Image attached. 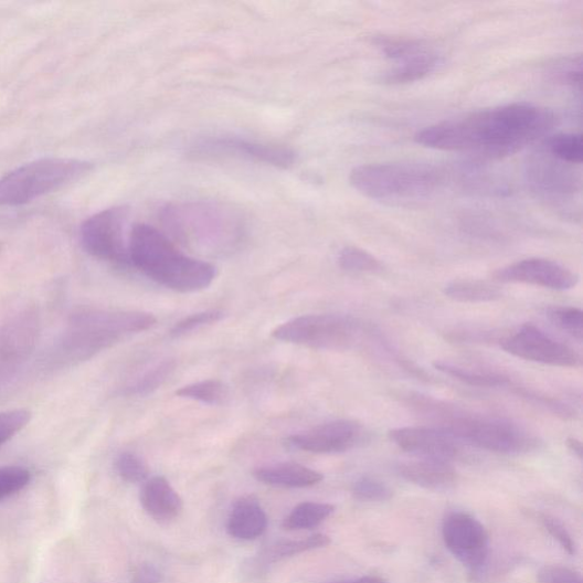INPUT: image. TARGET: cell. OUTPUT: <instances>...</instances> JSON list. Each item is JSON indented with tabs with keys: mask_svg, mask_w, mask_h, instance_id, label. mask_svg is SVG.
Instances as JSON below:
<instances>
[{
	"mask_svg": "<svg viewBox=\"0 0 583 583\" xmlns=\"http://www.w3.org/2000/svg\"><path fill=\"white\" fill-rule=\"evenodd\" d=\"M128 212L126 206H116L87 219L81 229V241L92 257L119 265L130 264L125 241Z\"/></svg>",
	"mask_w": 583,
	"mask_h": 583,
	"instance_id": "obj_9",
	"label": "cell"
},
{
	"mask_svg": "<svg viewBox=\"0 0 583 583\" xmlns=\"http://www.w3.org/2000/svg\"><path fill=\"white\" fill-rule=\"evenodd\" d=\"M362 435L359 424L351 421H335L292 435L287 444L303 452L331 455L354 448L361 442Z\"/></svg>",
	"mask_w": 583,
	"mask_h": 583,
	"instance_id": "obj_14",
	"label": "cell"
},
{
	"mask_svg": "<svg viewBox=\"0 0 583 583\" xmlns=\"http://www.w3.org/2000/svg\"><path fill=\"white\" fill-rule=\"evenodd\" d=\"M336 583H389L386 580L379 576H362L359 579L347 580Z\"/></svg>",
	"mask_w": 583,
	"mask_h": 583,
	"instance_id": "obj_40",
	"label": "cell"
},
{
	"mask_svg": "<svg viewBox=\"0 0 583 583\" xmlns=\"http://www.w3.org/2000/svg\"><path fill=\"white\" fill-rule=\"evenodd\" d=\"M161 216L171 234L182 242L232 236L243 230L235 211L211 203L168 205Z\"/></svg>",
	"mask_w": 583,
	"mask_h": 583,
	"instance_id": "obj_8",
	"label": "cell"
},
{
	"mask_svg": "<svg viewBox=\"0 0 583 583\" xmlns=\"http://www.w3.org/2000/svg\"><path fill=\"white\" fill-rule=\"evenodd\" d=\"M176 394L211 406L225 405L230 400L227 385L219 380H205L189 384L177 390Z\"/></svg>",
	"mask_w": 583,
	"mask_h": 583,
	"instance_id": "obj_26",
	"label": "cell"
},
{
	"mask_svg": "<svg viewBox=\"0 0 583 583\" xmlns=\"http://www.w3.org/2000/svg\"><path fill=\"white\" fill-rule=\"evenodd\" d=\"M443 537L448 551L463 565L479 571L489 558V536L485 527L471 516L453 512L443 524Z\"/></svg>",
	"mask_w": 583,
	"mask_h": 583,
	"instance_id": "obj_11",
	"label": "cell"
},
{
	"mask_svg": "<svg viewBox=\"0 0 583 583\" xmlns=\"http://www.w3.org/2000/svg\"><path fill=\"white\" fill-rule=\"evenodd\" d=\"M407 404L465 446L504 455L528 454L539 448L537 437L519 426L499 417L474 414L422 394H410Z\"/></svg>",
	"mask_w": 583,
	"mask_h": 583,
	"instance_id": "obj_2",
	"label": "cell"
},
{
	"mask_svg": "<svg viewBox=\"0 0 583 583\" xmlns=\"http://www.w3.org/2000/svg\"><path fill=\"white\" fill-rule=\"evenodd\" d=\"M442 59L433 51L424 47L422 51L395 62L394 67L386 71L380 82L388 85H406L422 81L441 65Z\"/></svg>",
	"mask_w": 583,
	"mask_h": 583,
	"instance_id": "obj_21",
	"label": "cell"
},
{
	"mask_svg": "<svg viewBox=\"0 0 583 583\" xmlns=\"http://www.w3.org/2000/svg\"><path fill=\"white\" fill-rule=\"evenodd\" d=\"M253 476L267 486L282 488H308L324 480L321 473L295 463L261 467L254 470Z\"/></svg>",
	"mask_w": 583,
	"mask_h": 583,
	"instance_id": "obj_20",
	"label": "cell"
},
{
	"mask_svg": "<svg viewBox=\"0 0 583 583\" xmlns=\"http://www.w3.org/2000/svg\"><path fill=\"white\" fill-rule=\"evenodd\" d=\"M338 262L343 271L350 273L377 274L383 269L381 262L372 253L357 246L341 250Z\"/></svg>",
	"mask_w": 583,
	"mask_h": 583,
	"instance_id": "obj_28",
	"label": "cell"
},
{
	"mask_svg": "<svg viewBox=\"0 0 583 583\" xmlns=\"http://www.w3.org/2000/svg\"><path fill=\"white\" fill-rule=\"evenodd\" d=\"M131 583H161V573L153 564L144 563L136 570Z\"/></svg>",
	"mask_w": 583,
	"mask_h": 583,
	"instance_id": "obj_39",
	"label": "cell"
},
{
	"mask_svg": "<svg viewBox=\"0 0 583 583\" xmlns=\"http://www.w3.org/2000/svg\"><path fill=\"white\" fill-rule=\"evenodd\" d=\"M267 527V516L257 498L245 496L235 501L227 521V532L232 538L255 540L266 532Z\"/></svg>",
	"mask_w": 583,
	"mask_h": 583,
	"instance_id": "obj_19",
	"label": "cell"
},
{
	"mask_svg": "<svg viewBox=\"0 0 583 583\" xmlns=\"http://www.w3.org/2000/svg\"><path fill=\"white\" fill-rule=\"evenodd\" d=\"M447 298L463 304H483L499 300L502 296L499 287L479 279H457L445 286Z\"/></svg>",
	"mask_w": 583,
	"mask_h": 583,
	"instance_id": "obj_22",
	"label": "cell"
},
{
	"mask_svg": "<svg viewBox=\"0 0 583 583\" xmlns=\"http://www.w3.org/2000/svg\"><path fill=\"white\" fill-rule=\"evenodd\" d=\"M130 265L156 283L180 294L208 288L216 278V268L189 257L157 229L139 224L128 241Z\"/></svg>",
	"mask_w": 583,
	"mask_h": 583,
	"instance_id": "obj_3",
	"label": "cell"
},
{
	"mask_svg": "<svg viewBox=\"0 0 583 583\" xmlns=\"http://www.w3.org/2000/svg\"><path fill=\"white\" fill-rule=\"evenodd\" d=\"M119 477L129 484H140L148 480L149 467L134 453H123L116 460Z\"/></svg>",
	"mask_w": 583,
	"mask_h": 583,
	"instance_id": "obj_33",
	"label": "cell"
},
{
	"mask_svg": "<svg viewBox=\"0 0 583 583\" xmlns=\"http://www.w3.org/2000/svg\"><path fill=\"white\" fill-rule=\"evenodd\" d=\"M547 152L554 159L580 166L583 161V141L581 134H559L547 140Z\"/></svg>",
	"mask_w": 583,
	"mask_h": 583,
	"instance_id": "obj_27",
	"label": "cell"
},
{
	"mask_svg": "<svg viewBox=\"0 0 583 583\" xmlns=\"http://www.w3.org/2000/svg\"><path fill=\"white\" fill-rule=\"evenodd\" d=\"M555 124L550 108L512 103L432 125L418 131L415 141L432 150L500 160L521 152Z\"/></svg>",
	"mask_w": 583,
	"mask_h": 583,
	"instance_id": "obj_1",
	"label": "cell"
},
{
	"mask_svg": "<svg viewBox=\"0 0 583 583\" xmlns=\"http://www.w3.org/2000/svg\"><path fill=\"white\" fill-rule=\"evenodd\" d=\"M352 494L361 501H386L392 498L393 491L378 479L362 477L353 484Z\"/></svg>",
	"mask_w": 583,
	"mask_h": 583,
	"instance_id": "obj_35",
	"label": "cell"
},
{
	"mask_svg": "<svg viewBox=\"0 0 583 583\" xmlns=\"http://www.w3.org/2000/svg\"><path fill=\"white\" fill-rule=\"evenodd\" d=\"M32 414L26 410H14L0 413V446H3L20 433L31 421Z\"/></svg>",
	"mask_w": 583,
	"mask_h": 583,
	"instance_id": "obj_36",
	"label": "cell"
},
{
	"mask_svg": "<svg viewBox=\"0 0 583 583\" xmlns=\"http://www.w3.org/2000/svg\"><path fill=\"white\" fill-rule=\"evenodd\" d=\"M157 318L142 311L89 310L72 318L65 346L78 358L112 347L124 338L149 331Z\"/></svg>",
	"mask_w": 583,
	"mask_h": 583,
	"instance_id": "obj_5",
	"label": "cell"
},
{
	"mask_svg": "<svg viewBox=\"0 0 583 583\" xmlns=\"http://www.w3.org/2000/svg\"><path fill=\"white\" fill-rule=\"evenodd\" d=\"M539 521L549 533L558 540L562 549L570 555L576 553L575 542L565 526L554 517L540 515Z\"/></svg>",
	"mask_w": 583,
	"mask_h": 583,
	"instance_id": "obj_37",
	"label": "cell"
},
{
	"mask_svg": "<svg viewBox=\"0 0 583 583\" xmlns=\"http://www.w3.org/2000/svg\"><path fill=\"white\" fill-rule=\"evenodd\" d=\"M31 480L30 471L20 466L0 467V499H6L24 489Z\"/></svg>",
	"mask_w": 583,
	"mask_h": 583,
	"instance_id": "obj_34",
	"label": "cell"
},
{
	"mask_svg": "<svg viewBox=\"0 0 583 583\" xmlns=\"http://www.w3.org/2000/svg\"><path fill=\"white\" fill-rule=\"evenodd\" d=\"M358 336L359 325L353 318L333 314L300 316L272 332L278 341L328 351L349 350Z\"/></svg>",
	"mask_w": 583,
	"mask_h": 583,
	"instance_id": "obj_7",
	"label": "cell"
},
{
	"mask_svg": "<svg viewBox=\"0 0 583 583\" xmlns=\"http://www.w3.org/2000/svg\"><path fill=\"white\" fill-rule=\"evenodd\" d=\"M93 170L77 159L49 158L26 163L0 178V206H18L61 190Z\"/></svg>",
	"mask_w": 583,
	"mask_h": 583,
	"instance_id": "obj_6",
	"label": "cell"
},
{
	"mask_svg": "<svg viewBox=\"0 0 583 583\" xmlns=\"http://www.w3.org/2000/svg\"><path fill=\"white\" fill-rule=\"evenodd\" d=\"M224 312L221 310H206L193 314L184 319L178 321L170 331L172 338L187 337L204 326H209L221 321L224 318Z\"/></svg>",
	"mask_w": 583,
	"mask_h": 583,
	"instance_id": "obj_32",
	"label": "cell"
},
{
	"mask_svg": "<svg viewBox=\"0 0 583 583\" xmlns=\"http://www.w3.org/2000/svg\"><path fill=\"white\" fill-rule=\"evenodd\" d=\"M401 478L417 487L446 491L458 483V474L449 464L441 460L421 459L401 463L396 467Z\"/></svg>",
	"mask_w": 583,
	"mask_h": 583,
	"instance_id": "obj_17",
	"label": "cell"
},
{
	"mask_svg": "<svg viewBox=\"0 0 583 583\" xmlns=\"http://www.w3.org/2000/svg\"><path fill=\"white\" fill-rule=\"evenodd\" d=\"M549 76L556 84L580 88L582 80L581 55L556 61L551 65Z\"/></svg>",
	"mask_w": 583,
	"mask_h": 583,
	"instance_id": "obj_30",
	"label": "cell"
},
{
	"mask_svg": "<svg viewBox=\"0 0 583 583\" xmlns=\"http://www.w3.org/2000/svg\"><path fill=\"white\" fill-rule=\"evenodd\" d=\"M174 370V360H163L137 379L136 382L128 388V391L130 394L135 395H149L161 388L169 380Z\"/></svg>",
	"mask_w": 583,
	"mask_h": 583,
	"instance_id": "obj_29",
	"label": "cell"
},
{
	"mask_svg": "<svg viewBox=\"0 0 583 583\" xmlns=\"http://www.w3.org/2000/svg\"><path fill=\"white\" fill-rule=\"evenodd\" d=\"M335 506L330 504L303 502L284 519L283 528L287 531L314 529L330 518L335 513Z\"/></svg>",
	"mask_w": 583,
	"mask_h": 583,
	"instance_id": "obj_25",
	"label": "cell"
},
{
	"mask_svg": "<svg viewBox=\"0 0 583 583\" xmlns=\"http://www.w3.org/2000/svg\"><path fill=\"white\" fill-rule=\"evenodd\" d=\"M145 512L160 524L173 522L181 513L182 499L163 477L146 480L140 490Z\"/></svg>",
	"mask_w": 583,
	"mask_h": 583,
	"instance_id": "obj_18",
	"label": "cell"
},
{
	"mask_svg": "<svg viewBox=\"0 0 583 583\" xmlns=\"http://www.w3.org/2000/svg\"><path fill=\"white\" fill-rule=\"evenodd\" d=\"M500 347L515 357L563 369H577L582 358L570 346L555 340L532 324L523 325L515 335L505 338Z\"/></svg>",
	"mask_w": 583,
	"mask_h": 583,
	"instance_id": "obj_10",
	"label": "cell"
},
{
	"mask_svg": "<svg viewBox=\"0 0 583 583\" xmlns=\"http://www.w3.org/2000/svg\"><path fill=\"white\" fill-rule=\"evenodd\" d=\"M433 367L435 370L444 373L445 375L469 386L487 389L509 388L513 389L515 391H517L519 388L515 386L512 381L504 375L476 370H467L447 361H435Z\"/></svg>",
	"mask_w": 583,
	"mask_h": 583,
	"instance_id": "obj_23",
	"label": "cell"
},
{
	"mask_svg": "<svg viewBox=\"0 0 583 583\" xmlns=\"http://www.w3.org/2000/svg\"><path fill=\"white\" fill-rule=\"evenodd\" d=\"M331 543L330 538L317 533L299 540H280L267 547L261 560L265 564L276 563L280 560L296 556L305 552L322 549Z\"/></svg>",
	"mask_w": 583,
	"mask_h": 583,
	"instance_id": "obj_24",
	"label": "cell"
},
{
	"mask_svg": "<svg viewBox=\"0 0 583 583\" xmlns=\"http://www.w3.org/2000/svg\"><path fill=\"white\" fill-rule=\"evenodd\" d=\"M538 583H582L581 575L566 566L547 565L538 573Z\"/></svg>",
	"mask_w": 583,
	"mask_h": 583,
	"instance_id": "obj_38",
	"label": "cell"
},
{
	"mask_svg": "<svg viewBox=\"0 0 583 583\" xmlns=\"http://www.w3.org/2000/svg\"><path fill=\"white\" fill-rule=\"evenodd\" d=\"M390 441L400 449L423 459L445 463L466 458L464 445L442 430L432 426L398 427L389 432Z\"/></svg>",
	"mask_w": 583,
	"mask_h": 583,
	"instance_id": "obj_13",
	"label": "cell"
},
{
	"mask_svg": "<svg viewBox=\"0 0 583 583\" xmlns=\"http://www.w3.org/2000/svg\"><path fill=\"white\" fill-rule=\"evenodd\" d=\"M499 283H521L556 290L574 288L579 276L563 265L544 258H529L494 273Z\"/></svg>",
	"mask_w": 583,
	"mask_h": 583,
	"instance_id": "obj_15",
	"label": "cell"
},
{
	"mask_svg": "<svg viewBox=\"0 0 583 583\" xmlns=\"http://www.w3.org/2000/svg\"><path fill=\"white\" fill-rule=\"evenodd\" d=\"M568 448L579 458L582 459V444L574 437H570L566 442Z\"/></svg>",
	"mask_w": 583,
	"mask_h": 583,
	"instance_id": "obj_41",
	"label": "cell"
},
{
	"mask_svg": "<svg viewBox=\"0 0 583 583\" xmlns=\"http://www.w3.org/2000/svg\"><path fill=\"white\" fill-rule=\"evenodd\" d=\"M195 158L236 157L287 169L296 163L295 151L283 146L250 141L235 137L209 138L193 146Z\"/></svg>",
	"mask_w": 583,
	"mask_h": 583,
	"instance_id": "obj_12",
	"label": "cell"
},
{
	"mask_svg": "<svg viewBox=\"0 0 583 583\" xmlns=\"http://www.w3.org/2000/svg\"><path fill=\"white\" fill-rule=\"evenodd\" d=\"M439 169L414 162L359 166L350 173L354 190L372 200L391 204L424 201L443 184Z\"/></svg>",
	"mask_w": 583,
	"mask_h": 583,
	"instance_id": "obj_4",
	"label": "cell"
},
{
	"mask_svg": "<svg viewBox=\"0 0 583 583\" xmlns=\"http://www.w3.org/2000/svg\"><path fill=\"white\" fill-rule=\"evenodd\" d=\"M569 166L553 157L534 159L528 170L531 184L543 194L554 197L573 194L579 189V179Z\"/></svg>",
	"mask_w": 583,
	"mask_h": 583,
	"instance_id": "obj_16",
	"label": "cell"
},
{
	"mask_svg": "<svg viewBox=\"0 0 583 583\" xmlns=\"http://www.w3.org/2000/svg\"><path fill=\"white\" fill-rule=\"evenodd\" d=\"M551 320L559 327L563 332L577 340L582 341L583 338V312L579 308L574 307H558L550 311Z\"/></svg>",
	"mask_w": 583,
	"mask_h": 583,
	"instance_id": "obj_31",
	"label": "cell"
}]
</instances>
